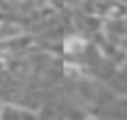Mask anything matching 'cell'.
<instances>
[{
    "label": "cell",
    "instance_id": "6da1fadb",
    "mask_svg": "<svg viewBox=\"0 0 127 120\" xmlns=\"http://www.w3.org/2000/svg\"><path fill=\"white\" fill-rule=\"evenodd\" d=\"M77 49H82V41L80 40H73L71 43H69L67 51H77Z\"/></svg>",
    "mask_w": 127,
    "mask_h": 120
}]
</instances>
